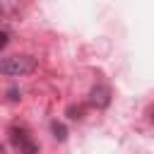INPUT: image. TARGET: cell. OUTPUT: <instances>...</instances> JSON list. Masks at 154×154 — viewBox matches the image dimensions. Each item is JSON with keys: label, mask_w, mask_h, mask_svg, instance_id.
Returning <instances> with one entry per match:
<instances>
[{"label": "cell", "mask_w": 154, "mask_h": 154, "mask_svg": "<svg viewBox=\"0 0 154 154\" xmlns=\"http://www.w3.org/2000/svg\"><path fill=\"white\" fill-rule=\"evenodd\" d=\"M36 70V58L31 55H10L0 60V75L7 77H24Z\"/></svg>", "instance_id": "cell-1"}, {"label": "cell", "mask_w": 154, "mask_h": 154, "mask_svg": "<svg viewBox=\"0 0 154 154\" xmlns=\"http://www.w3.org/2000/svg\"><path fill=\"white\" fill-rule=\"evenodd\" d=\"M10 140H12V144H14V149L19 154H36L38 152L34 140H31V135L26 130H22V128H12L10 130Z\"/></svg>", "instance_id": "cell-2"}, {"label": "cell", "mask_w": 154, "mask_h": 154, "mask_svg": "<svg viewBox=\"0 0 154 154\" xmlns=\"http://www.w3.org/2000/svg\"><path fill=\"white\" fill-rule=\"evenodd\" d=\"M89 103L94 108H106L111 103V89L106 84H96L91 91H89Z\"/></svg>", "instance_id": "cell-3"}, {"label": "cell", "mask_w": 154, "mask_h": 154, "mask_svg": "<svg viewBox=\"0 0 154 154\" xmlns=\"http://www.w3.org/2000/svg\"><path fill=\"white\" fill-rule=\"evenodd\" d=\"M51 132H53V137H55V140H60V142L67 137V128H65L63 123H58V120H53V123H51Z\"/></svg>", "instance_id": "cell-4"}, {"label": "cell", "mask_w": 154, "mask_h": 154, "mask_svg": "<svg viewBox=\"0 0 154 154\" xmlns=\"http://www.w3.org/2000/svg\"><path fill=\"white\" fill-rule=\"evenodd\" d=\"M7 46V31H0V48Z\"/></svg>", "instance_id": "cell-5"}, {"label": "cell", "mask_w": 154, "mask_h": 154, "mask_svg": "<svg viewBox=\"0 0 154 154\" xmlns=\"http://www.w3.org/2000/svg\"><path fill=\"white\" fill-rule=\"evenodd\" d=\"M0 154H5V149H2V144H0Z\"/></svg>", "instance_id": "cell-6"}]
</instances>
